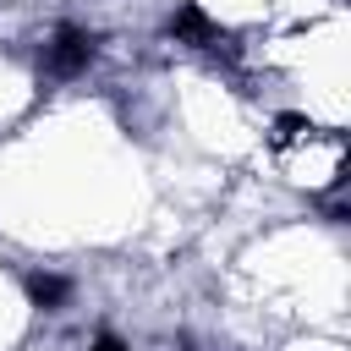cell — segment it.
Here are the masks:
<instances>
[{"instance_id":"6da1fadb","label":"cell","mask_w":351,"mask_h":351,"mask_svg":"<svg viewBox=\"0 0 351 351\" xmlns=\"http://www.w3.org/2000/svg\"><path fill=\"white\" fill-rule=\"evenodd\" d=\"M93 55H99V38L88 27H55V38L44 49V66H49V77H77V71H88Z\"/></svg>"},{"instance_id":"3957f363","label":"cell","mask_w":351,"mask_h":351,"mask_svg":"<svg viewBox=\"0 0 351 351\" xmlns=\"http://www.w3.org/2000/svg\"><path fill=\"white\" fill-rule=\"evenodd\" d=\"M22 285H27V302L44 307V313H55V307L71 296V280H60V274H27Z\"/></svg>"},{"instance_id":"277c9868","label":"cell","mask_w":351,"mask_h":351,"mask_svg":"<svg viewBox=\"0 0 351 351\" xmlns=\"http://www.w3.org/2000/svg\"><path fill=\"white\" fill-rule=\"evenodd\" d=\"M88 351H126V346H121V340H115V335H110V329H104V335H99V340H93V346H88Z\"/></svg>"},{"instance_id":"7a4b0ae2","label":"cell","mask_w":351,"mask_h":351,"mask_svg":"<svg viewBox=\"0 0 351 351\" xmlns=\"http://www.w3.org/2000/svg\"><path fill=\"white\" fill-rule=\"evenodd\" d=\"M170 38L176 44H197V49H208V44H219V27H214V16L203 11V5H181L176 16H170Z\"/></svg>"}]
</instances>
